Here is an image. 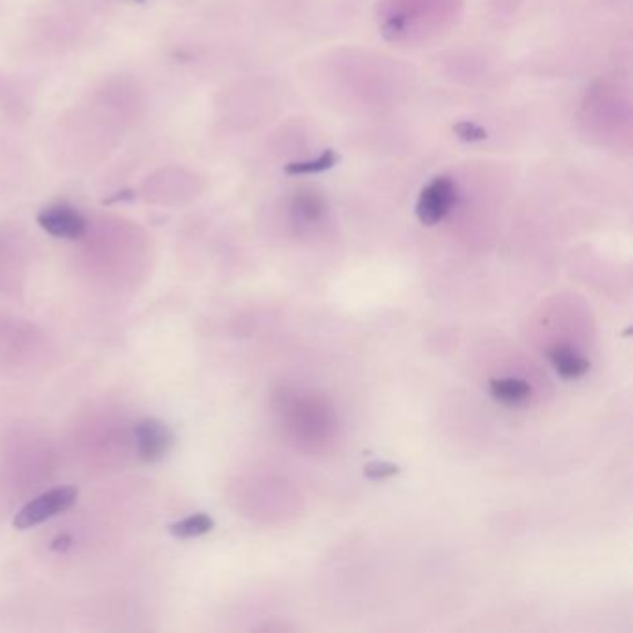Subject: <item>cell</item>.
Listing matches in <instances>:
<instances>
[{
    "label": "cell",
    "mask_w": 633,
    "mask_h": 633,
    "mask_svg": "<svg viewBox=\"0 0 633 633\" xmlns=\"http://www.w3.org/2000/svg\"><path fill=\"white\" fill-rule=\"evenodd\" d=\"M76 498H78V488L71 485L56 487L49 492H43L15 515L14 526L17 529H28V528L39 526L71 509Z\"/></svg>",
    "instance_id": "obj_1"
},
{
    "label": "cell",
    "mask_w": 633,
    "mask_h": 633,
    "mask_svg": "<svg viewBox=\"0 0 633 633\" xmlns=\"http://www.w3.org/2000/svg\"><path fill=\"white\" fill-rule=\"evenodd\" d=\"M457 201V188L449 176H437L422 190L417 203V216L426 227L440 223Z\"/></svg>",
    "instance_id": "obj_2"
},
{
    "label": "cell",
    "mask_w": 633,
    "mask_h": 633,
    "mask_svg": "<svg viewBox=\"0 0 633 633\" xmlns=\"http://www.w3.org/2000/svg\"><path fill=\"white\" fill-rule=\"evenodd\" d=\"M136 454L149 465L160 463L167 457L175 444V435L171 427L158 418H146L134 427Z\"/></svg>",
    "instance_id": "obj_3"
},
{
    "label": "cell",
    "mask_w": 633,
    "mask_h": 633,
    "mask_svg": "<svg viewBox=\"0 0 633 633\" xmlns=\"http://www.w3.org/2000/svg\"><path fill=\"white\" fill-rule=\"evenodd\" d=\"M37 223L41 225L43 231L62 240H76L85 231L84 216L67 205H55L45 208L37 216Z\"/></svg>",
    "instance_id": "obj_4"
},
{
    "label": "cell",
    "mask_w": 633,
    "mask_h": 633,
    "mask_svg": "<svg viewBox=\"0 0 633 633\" xmlns=\"http://www.w3.org/2000/svg\"><path fill=\"white\" fill-rule=\"evenodd\" d=\"M548 358L554 370L563 379H578L591 368V363L568 346H556L548 351Z\"/></svg>",
    "instance_id": "obj_5"
},
{
    "label": "cell",
    "mask_w": 633,
    "mask_h": 633,
    "mask_svg": "<svg viewBox=\"0 0 633 633\" xmlns=\"http://www.w3.org/2000/svg\"><path fill=\"white\" fill-rule=\"evenodd\" d=\"M490 396L507 407L522 405L531 396V387L524 379L504 377V379H490L488 381Z\"/></svg>",
    "instance_id": "obj_6"
},
{
    "label": "cell",
    "mask_w": 633,
    "mask_h": 633,
    "mask_svg": "<svg viewBox=\"0 0 633 633\" xmlns=\"http://www.w3.org/2000/svg\"><path fill=\"white\" fill-rule=\"evenodd\" d=\"M214 529V520L206 513H197L169 526V533L175 538H197Z\"/></svg>",
    "instance_id": "obj_7"
},
{
    "label": "cell",
    "mask_w": 633,
    "mask_h": 633,
    "mask_svg": "<svg viewBox=\"0 0 633 633\" xmlns=\"http://www.w3.org/2000/svg\"><path fill=\"white\" fill-rule=\"evenodd\" d=\"M340 162V155L333 149L324 151L320 156H316L314 160H305V162H292L285 166V173L288 175H312V173H324L331 167H335Z\"/></svg>",
    "instance_id": "obj_8"
},
{
    "label": "cell",
    "mask_w": 633,
    "mask_h": 633,
    "mask_svg": "<svg viewBox=\"0 0 633 633\" xmlns=\"http://www.w3.org/2000/svg\"><path fill=\"white\" fill-rule=\"evenodd\" d=\"M296 208L305 219H316V217H320L324 205H322L320 197H316L312 194H303L296 199Z\"/></svg>",
    "instance_id": "obj_9"
},
{
    "label": "cell",
    "mask_w": 633,
    "mask_h": 633,
    "mask_svg": "<svg viewBox=\"0 0 633 633\" xmlns=\"http://www.w3.org/2000/svg\"><path fill=\"white\" fill-rule=\"evenodd\" d=\"M454 132L457 134V138L463 140V142H468V144H474V142H483L487 140V130L472 121H461L454 126Z\"/></svg>",
    "instance_id": "obj_10"
},
{
    "label": "cell",
    "mask_w": 633,
    "mask_h": 633,
    "mask_svg": "<svg viewBox=\"0 0 633 633\" xmlns=\"http://www.w3.org/2000/svg\"><path fill=\"white\" fill-rule=\"evenodd\" d=\"M399 472V468L396 465L390 463H370L365 468V476L370 479H387L392 477Z\"/></svg>",
    "instance_id": "obj_11"
},
{
    "label": "cell",
    "mask_w": 633,
    "mask_h": 633,
    "mask_svg": "<svg viewBox=\"0 0 633 633\" xmlns=\"http://www.w3.org/2000/svg\"><path fill=\"white\" fill-rule=\"evenodd\" d=\"M134 3H146V0H134Z\"/></svg>",
    "instance_id": "obj_12"
}]
</instances>
